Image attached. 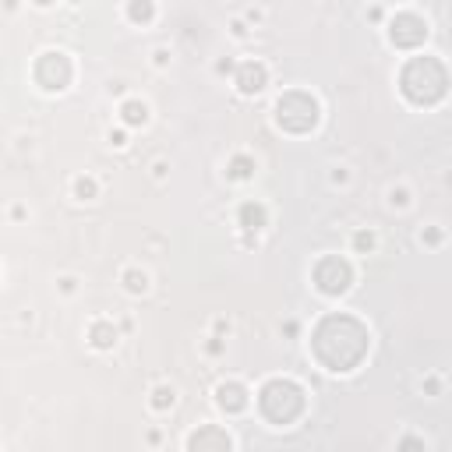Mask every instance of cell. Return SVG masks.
Instances as JSON below:
<instances>
[{"label":"cell","instance_id":"obj_1","mask_svg":"<svg viewBox=\"0 0 452 452\" xmlns=\"http://www.w3.org/2000/svg\"><path fill=\"white\" fill-rule=\"evenodd\" d=\"M311 350L329 371H354L367 354V329L354 315H325L311 336Z\"/></svg>","mask_w":452,"mask_h":452},{"label":"cell","instance_id":"obj_2","mask_svg":"<svg viewBox=\"0 0 452 452\" xmlns=\"http://www.w3.org/2000/svg\"><path fill=\"white\" fill-rule=\"evenodd\" d=\"M399 89L413 106H435L449 92V71L438 57H413L399 74Z\"/></svg>","mask_w":452,"mask_h":452},{"label":"cell","instance_id":"obj_3","mask_svg":"<svg viewBox=\"0 0 452 452\" xmlns=\"http://www.w3.org/2000/svg\"><path fill=\"white\" fill-rule=\"evenodd\" d=\"M258 410L272 424H290L304 410V389L290 379H269L258 392Z\"/></svg>","mask_w":452,"mask_h":452},{"label":"cell","instance_id":"obj_4","mask_svg":"<svg viewBox=\"0 0 452 452\" xmlns=\"http://www.w3.org/2000/svg\"><path fill=\"white\" fill-rule=\"evenodd\" d=\"M276 124L290 134H304L318 124V103L315 96L300 92V89H290L276 99Z\"/></svg>","mask_w":452,"mask_h":452},{"label":"cell","instance_id":"obj_5","mask_svg":"<svg viewBox=\"0 0 452 452\" xmlns=\"http://www.w3.org/2000/svg\"><path fill=\"white\" fill-rule=\"evenodd\" d=\"M354 283V269H350V261L347 258H339V254H325L318 266H315V286L329 297H339V293H347Z\"/></svg>","mask_w":452,"mask_h":452},{"label":"cell","instance_id":"obj_6","mask_svg":"<svg viewBox=\"0 0 452 452\" xmlns=\"http://www.w3.org/2000/svg\"><path fill=\"white\" fill-rule=\"evenodd\" d=\"M35 82H40L46 92H64L67 85H71V74H74V67H71V60H67V53H60V50H50V53H43L40 60H35Z\"/></svg>","mask_w":452,"mask_h":452},{"label":"cell","instance_id":"obj_7","mask_svg":"<svg viewBox=\"0 0 452 452\" xmlns=\"http://www.w3.org/2000/svg\"><path fill=\"white\" fill-rule=\"evenodd\" d=\"M389 40L399 46V50H413L428 40V21L413 11H399L392 21H389Z\"/></svg>","mask_w":452,"mask_h":452},{"label":"cell","instance_id":"obj_8","mask_svg":"<svg viewBox=\"0 0 452 452\" xmlns=\"http://www.w3.org/2000/svg\"><path fill=\"white\" fill-rule=\"evenodd\" d=\"M187 452H234V442L219 424H202L187 435Z\"/></svg>","mask_w":452,"mask_h":452},{"label":"cell","instance_id":"obj_9","mask_svg":"<svg viewBox=\"0 0 452 452\" xmlns=\"http://www.w3.org/2000/svg\"><path fill=\"white\" fill-rule=\"evenodd\" d=\"M266 78H269V71H266V64H258V60H244L237 67V89L244 96L261 92V89H266Z\"/></svg>","mask_w":452,"mask_h":452},{"label":"cell","instance_id":"obj_10","mask_svg":"<svg viewBox=\"0 0 452 452\" xmlns=\"http://www.w3.org/2000/svg\"><path fill=\"white\" fill-rule=\"evenodd\" d=\"M216 403H219L226 413H241V410L247 406V389H244L241 382H223V385L216 389Z\"/></svg>","mask_w":452,"mask_h":452},{"label":"cell","instance_id":"obj_11","mask_svg":"<svg viewBox=\"0 0 452 452\" xmlns=\"http://www.w3.org/2000/svg\"><path fill=\"white\" fill-rule=\"evenodd\" d=\"M266 205L261 202H244L241 205V226L244 230H261V226H266Z\"/></svg>","mask_w":452,"mask_h":452},{"label":"cell","instance_id":"obj_12","mask_svg":"<svg viewBox=\"0 0 452 452\" xmlns=\"http://www.w3.org/2000/svg\"><path fill=\"white\" fill-rule=\"evenodd\" d=\"M89 339H92V347H99V350H110L113 343H117V329H113L110 322H92V329H89Z\"/></svg>","mask_w":452,"mask_h":452},{"label":"cell","instance_id":"obj_13","mask_svg":"<svg viewBox=\"0 0 452 452\" xmlns=\"http://www.w3.org/2000/svg\"><path fill=\"white\" fill-rule=\"evenodd\" d=\"M121 121H124L128 128H138V124H145V121H148V106H145L141 99H128V103L121 106Z\"/></svg>","mask_w":452,"mask_h":452},{"label":"cell","instance_id":"obj_14","mask_svg":"<svg viewBox=\"0 0 452 452\" xmlns=\"http://www.w3.org/2000/svg\"><path fill=\"white\" fill-rule=\"evenodd\" d=\"M226 173H230L234 180H247V177H254V159L251 156H234L230 166H226Z\"/></svg>","mask_w":452,"mask_h":452},{"label":"cell","instance_id":"obj_15","mask_svg":"<svg viewBox=\"0 0 452 452\" xmlns=\"http://www.w3.org/2000/svg\"><path fill=\"white\" fill-rule=\"evenodd\" d=\"M96 191H99V187H96V180H92V177H78V180H74V198L92 202V198H96Z\"/></svg>","mask_w":452,"mask_h":452},{"label":"cell","instance_id":"obj_16","mask_svg":"<svg viewBox=\"0 0 452 452\" xmlns=\"http://www.w3.org/2000/svg\"><path fill=\"white\" fill-rule=\"evenodd\" d=\"M124 283H128L131 293H145V290H148V276L138 272V269H128V272H124Z\"/></svg>","mask_w":452,"mask_h":452},{"label":"cell","instance_id":"obj_17","mask_svg":"<svg viewBox=\"0 0 452 452\" xmlns=\"http://www.w3.org/2000/svg\"><path fill=\"white\" fill-rule=\"evenodd\" d=\"M173 399H177V392H173L170 385H156V392H153V406H156V410H170Z\"/></svg>","mask_w":452,"mask_h":452},{"label":"cell","instance_id":"obj_18","mask_svg":"<svg viewBox=\"0 0 452 452\" xmlns=\"http://www.w3.org/2000/svg\"><path fill=\"white\" fill-rule=\"evenodd\" d=\"M399 452H428V445H424V438H417V435H403V438H399Z\"/></svg>","mask_w":452,"mask_h":452},{"label":"cell","instance_id":"obj_19","mask_svg":"<svg viewBox=\"0 0 452 452\" xmlns=\"http://www.w3.org/2000/svg\"><path fill=\"white\" fill-rule=\"evenodd\" d=\"M128 15H131L134 21H148V18L156 15V8H153V4H131V8H128Z\"/></svg>","mask_w":452,"mask_h":452},{"label":"cell","instance_id":"obj_20","mask_svg":"<svg viewBox=\"0 0 452 452\" xmlns=\"http://www.w3.org/2000/svg\"><path fill=\"white\" fill-rule=\"evenodd\" d=\"M354 247H357V251H371V247H374V234L360 230V234L354 237Z\"/></svg>","mask_w":452,"mask_h":452},{"label":"cell","instance_id":"obj_21","mask_svg":"<svg viewBox=\"0 0 452 452\" xmlns=\"http://www.w3.org/2000/svg\"><path fill=\"white\" fill-rule=\"evenodd\" d=\"M389 202H392V205H406L410 198H406V191H403V187H399V191H396V187H392V195H389Z\"/></svg>","mask_w":452,"mask_h":452},{"label":"cell","instance_id":"obj_22","mask_svg":"<svg viewBox=\"0 0 452 452\" xmlns=\"http://www.w3.org/2000/svg\"><path fill=\"white\" fill-rule=\"evenodd\" d=\"M424 241H428V244H438V241H442V230H428Z\"/></svg>","mask_w":452,"mask_h":452},{"label":"cell","instance_id":"obj_23","mask_svg":"<svg viewBox=\"0 0 452 452\" xmlns=\"http://www.w3.org/2000/svg\"><path fill=\"white\" fill-rule=\"evenodd\" d=\"M110 141L113 145H124V131H110Z\"/></svg>","mask_w":452,"mask_h":452}]
</instances>
